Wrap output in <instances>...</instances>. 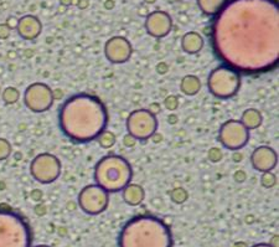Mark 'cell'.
Listing matches in <instances>:
<instances>
[{
  "label": "cell",
  "instance_id": "ba28073f",
  "mask_svg": "<svg viewBox=\"0 0 279 247\" xmlns=\"http://www.w3.org/2000/svg\"><path fill=\"white\" fill-rule=\"evenodd\" d=\"M30 174L40 184H51L61 174V162L51 153L36 155L30 164Z\"/></svg>",
  "mask_w": 279,
  "mask_h": 247
},
{
  "label": "cell",
  "instance_id": "4316f807",
  "mask_svg": "<svg viewBox=\"0 0 279 247\" xmlns=\"http://www.w3.org/2000/svg\"><path fill=\"white\" fill-rule=\"evenodd\" d=\"M207 155L208 158H210V160H212V162H219L222 158V152L220 151L219 148H211L210 151H208Z\"/></svg>",
  "mask_w": 279,
  "mask_h": 247
},
{
  "label": "cell",
  "instance_id": "8992f818",
  "mask_svg": "<svg viewBox=\"0 0 279 247\" xmlns=\"http://www.w3.org/2000/svg\"><path fill=\"white\" fill-rule=\"evenodd\" d=\"M208 90L217 98H231L241 86V75L236 70L222 65L212 70L207 80Z\"/></svg>",
  "mask_w": 279,
  "mask_h": 247
},
{
  "label": "cell",
  "instance_id": "4fadbf2b",
  "mask_svg": "<svg viewBox=\"0 0 279 247\" xmlns=\"http://www.w3.org/2000/svg\"><path fill=\"white\" fill-rule=\"evenodd\" d=\"M251 163L252 167L260 173L272 171L277 167L278 155H277L276 151L271 147L260 146L256 148L252 153Z\"/></svg>",
  "mask_w": 279,
  "mask_h": 247
},
{
  "label": "cell",
  "instance_id": "44dd1931",
  "mask_svg": "<svg viewBox=\"0 0 279 247\" xmlns=\"http://www.w3.org/2000/svg\"><path fill=\"white\" fill-rule=\"evenodd\" d=\"M1 97H3V101L5 102L6 105H14V103L19 101L20 94L15 87H6L3 91Z\"/></svg>",
  "mask_w": 279,
  "mask_h": 247
},
{
  "label": "cell",
  "instance_id": "d590c367",
  "mask_svg": "<svg viewBox=\"0 0 279 247\" xmlns=\"http://www.w3.org/2000/svg\"><path fill=\"white\" fill-rule=\"evenodd\" d=\"M0 92H1V91H0Z\"/></svg>",
  "mask_w": 279,
  "mask_h": 247
},
{
  "label": "cell",
  "instance_id": "277c9868",
  "mask_svg": "<svg viewBox=\"0 0 279 247\" xmlns=\"http://www.w3.org/2000/svg\"><path fill=\"white\" fill-rule=\"evenodd\" d=\"M133 178V171L128 160L119 155L103 157L94 168L97 185L108 192L122 191Z\"/></svg>",
  "mask_w": 279,
  "mask_h": 247
},
{
  "label": "cell",
  "instance_id": "d6986e66",
  "mask_svg": "<svg viewBox=\"0 0 279 247\" xmlns=\"http://www.w3.org/2000/svg\"><path fill=\"white\" fill-rule=\"evenodd\" d=\"M262 121L263 118L260 111L255 110V108H248L242 114L241 122L248 131H251V129H257L262 124Z\"/></svg>",
  "mask_w": 279,
  "mask_h": 247
},
{
  "label": "cell",
  "instance_id": "52a82bcc",
  "mask_svg": "<svg viewBox=\"0 0 279 247\" xmlns=\"http://www.w3.org/2000/svg\"><path fill=\"white\" fill-rule=\"evenodd\" d=\"M158 119L150 110H135L126 122L128 134L137 140H147L153 137L158 129Z\"/></svg>",
  "mask_w": 279,
  "mask_h": 247
},
{
  "label": "cell",
  "instance_id": "3957f363",
  "mask_svg": "<svg viewBox=\"0 0 279 247\" xmlns=\"http://www.w3.org/2000/svg\"><path fill=\"white\" fill-rule=\"evenodd\" d=\"M118 247H172L171 231L158 217H133L121 230Z\"/></svg>",
  "mask_w": 279,
  "mask_h": 247
},
{
  "label": "cell",
  "instance_id": "cb8c5ba5",
  "mask_svg": "<svg viewBox=\"0 0 279 247\" xmlns=\"http://www.w3.org/2000/svg\"><path fill=\"white\" fill-rule=\"evenodd\" d=\"M260 183L264 188L269 189V188H273L277 184V176L274 175L272 171H265L260 176Z\"/></svg>",
  "mask_w": 279,
  "mask_h": 247
},
{
  "label": "cell",
  "instance_id": "8fae6325",
  "mask_svg": "<svg viewBox=\"0 0 279 247\" xmlns=\"http://www.w3.org/2000/svg\"><path fill=\"white\" fill-rule=\"evenodd\" d=\"M219 140L224 148L230 151H238L243 148L249 140V131L241 121L230 119L224 122L220 128Z\"/></svg>",
  "mask_w": 279,
  "mask_h": 247
},
{
  "label": "cell",
  "instance_id": "ac0fdd59",
  "mask_svg": "<svg viewBox=\"0 0 279 247\" xmlns=\"http://www.w3.org/2000/svg\"><path fill=\"white\" fill-rule=\"evenodd\" d=\"M180 88L181 92L186 96H195L201 90L200 78L194 75H187L181 80Z\"/></svg>",
  "mask_w": 279,
  "mask_h": 247
},
{
  "label": "cell",
  "instance_id": "9c48e42d",
  "mask_svg": "<svg viewBox=\"0 0 279 247\" xmlns=\"http://www.w3.org/2000/svg\"><path fill=\"white\" fill-rule=\"evenodd\" d=\"M110 192L97 184L87 185L78 194V205L88 215H99L108 208Z\"/></svg>",
  "mask_w": 279,
  "mask_h": 247
},
{
  "label": "cell",
  "instance_id": "ffe728a7",
  "mask_svg": "<svg viewBox=\"0 0 279 247\" xmlns=\"http://www.w3.org/2000/svg\"><path fill=\"white\" fill-rule=\"evenodd\" d=\"M224 1L226 0H199V5L205 14L214 15L221 10L222 6L224 5Z\"/></svg>",
  "mask_w": 279,
  "mask_h": 247
},
{
  "label": "cell",
  "instance_id": "f1b7e54d",
  "mask_svg": "<svg viewBox=\"0 0 279 247\" xmlns=\"http://www.w3.org/2000/svg\"><path fill=\"white\" fill-rule=\"evenodd\" d=\"M135 143H137V139L134 137H131L130 134H127L126 137L123 138V144L126 147H134Z\"/></svg>",
  "mask_w": 279,
  "mask_h": 247
},
{
  "label": "cell",
  "instance_id": "2e32d148",
  "mask_svg": "<svg viewBox=\"0 0 279 247\" xmlns=\"http://www.w3.org/2000/svg\"><path fill=\"white\" fill-rule=\"evenodd\" d=\"M181 46H183V50L185 53L191 54V55L200 53L204 47L203 36L200 34L195 33V31L185 34L183 38V41H181Z\"/></svg>",
  "mask_w": 279,
  "mask_h": 247
},
{
  "label": "cell",
  "instance_id": "5bb4252c",
  "mask_svg": "<svg viewBox=\"0 0 279 247\" xmlns=\"http://www.w3.org/2000/svg\"><path fill=\"white\" fill-rule=\"evenodd\" d=\"M147 31L154 38H164L171 31L172 22L167 14L163 11L153 13L147 19Z\"/></svg>",
  "mask_w": 279,
  "mask_h": 247
},
{
  "label": "cell",
  "instance_id": "d6a6232c",
  "mask_svg": "<svg viewBox=\"0 0 279 247\" xmlns=\"http://www.w3.org/2000/svg\"><path fill=\"white\" fill-rule=\"evenodd\" d=\"M252 247H272V246L269 244H257V245H255V246H252Z\"/></svg>",
  "mask_w": 279,
  "mask_h": 247
},
{
  "label": "cell",
  "instance_id": "6da1fadb",
  "mask_svg": "<svg viewBox=\"0 0 279 247\" xmlns=\"http://www.w3.org/2000/svg\"><path fill=\"white\" fill-rule=\"evenodd\" d=\"M276 0H231L217 13L211 30L217 57L240 74L271 71L279 61Z\"/></svg>",
  "mask_w": 279,
  "mask_h": 247
},
{
  "label": "cell",
  "instance_id": "d4e9b609",
  "mask_svg": "<svg viewBox=\"0 0 279 247\" xmlns=\"http://www.w3.org/2000/svg\"><path fill=\"white\" fill-rule=\"evenodd\" d=\"M11 154V144L9 140L0 138V160H5L10 157Z\"/></svg>",
  "mask_w": 279,
  "mask_h": 247
},
{
  "label": "cell",
  "instance_id": "9a60e30c",
  "mask_svg": "<svg viewBox=\"0 0 279 247\" xmlns=\"http://www.w3.org/2000/svg\"><path fill=\"white\" fill-rule=\"evenodd\" d=\"M41 21L34 15H25L19 19L17 25L18 33L25 40H35L41 33Z\"/></svg>",
  "mask_w": 279,
  "mask_h": 247
},
{
  "label": "cell",
  "instance_id": "30bf717a",
  "mask_svg": "<svg viewBox=\"0 0 279 247\" xmlns=\"http://www.w3.org/2000/svg\"><path fill=\"white\" fill-rule=\"evenodd\" d=\"M54 94L49 85L42 82L31 83L24 94L25 106L35 113H42L49 111L54 105Z\"/></svg>",
  "mask_w": 279,
  "mask_h": 247
},
{
  "label": "cell",
  "instance_id": "83f0119b",
  "mask_svg": "<svg viewBox=\"0 0 279 247\" xmlns=\"http://www.w3.org/2000/svg\"><path fill=\"white\" fill-rule=\"evenodd\" d=\"M10 35V28L6 24H0V38L5 40Z\"/></svg>",
  "mask_w": 279,
  "mask_h": 247
},
{
  "label": "cell",
  "instance_id": "484cf974",
  "mask_svg": "<svg viewBox=\"0 0 279 247\" xmlns=\"http://www.w3.org/2000/svg\"><path fill=\"white\" fill-rule=\"evenodd\" d=\"M164 105L169 111H175L176 108L179 107L178 96H174V95H171V96H167L164 101Z\"/></svg>",
  "mask_w": 279,
  "mask_h": 247
},
{
  "label": "cell",
  "instance_id": "7a4b0ae2",
  "mask_svg": "<svg viewBox=\"0 0 279 247\" xmlns=\"http://www.w3.org/2000/svg\"><path fill=\"white\" fill-rule=\"evenodd\" d=\"M63 134L77 143L97 139L108 124V112L101 99L92 95L78 94L70 97L58 113Z\"/></svg>",
  "mask_w": 279,
  "mask_h": 247
},
{
  "label": "cell",
  "instance_id": "836d02e7",
  "mask_svg": "<svg viewBox=\"0 0 279 247\" xmlns=\"http://www.w3.org/2000/svg\"><path fill=\"white\" fill-rule=\"evenodd\" d=\"M60 1L62 5H69V4L71 3V0H60Z\"/></svg>",
  "mask_w": 279,
  "mask_h": 247
},
{
  "label": "cell",
  "instance_id": "e0dca14e",
  "mask_svg": "<svg viewBox=\"0 0 279 247\" xmlns=\"http://www.w3.org/2000/svg\"><path fill=\"white\" fill-rule=\"evenodd\" d=\"M122 191L124 201L130 206L140 205L145 198L144 189L139 184H128Z\"/></svg>",
  "mask_w": 279,
  "mask_h": 247
},
{
  "label": "cell",
  "instance_id": "7402d4cb",
  "mask_svg": "<svg viewBox=\"0 0 279 247\" xmlns=\"http://www.w3.org/2000/svg\"><path fill=\"white\" fill-rule=\"evenodd\" d=\"M97 140H98L99 146H101L102 148H106V149L112 148V147L115 144V135L113 134L112 132L104 131V132H102L101 134L98 135Z\"/></svg>",
  "mask_w": 279,
  "mask_h": 247
},
{
  "label": "cell",
  "instance_id": "4dcf8cb0",
  "mask_svg": "<svg viewBox=\"0 0 279 247\" xmlns=\"http://www.w3.org/2000/svg\"><path fill=\"white\" fill-rule=\"evenodd\" d=\"M278 241H279L278 235H274V236L272 237V240H271V242H269V245H271L272 247H278Z\"/></svg>",
  "mask_w": 279,
  "mask_h": 247
},
{
  "label": "cell",
  "instance_id": "e575fe53",
  "mask_svg": "<svg viewBox=\"0 0 279 247\" xmlns=\"http://www.w3.org/2000/svg\"><path fill=\"white\" fill-rule=\"evenodd\" d=\"M36 247H49V246H45V245H40V246H36Z\"/></svg>",
  "mask_w": 279,
  "mask_h": 247
},
{
  "label": "cell",
  "instance_id": "5b68a950",
  "mask_svg": "<svg viewBox=\"0 0 279 247\" xmlns=\"http://www.w3.org/2000/svg\"><path fill=\"white\" fill-rule=\"evenodd\" d=\"M0 247H31V231L24 217L0 209Z\"/></svg>",
  "mask_w": 279,
  "mask_h": 247
},
{
  "label": "cell",
  "instance_id": "f546056e",
  "mask_svg": "<svg viewBox=\"0 0 279 247\" xmlns=\"http://www.w3.org/2000/svg\"><path fill=\"white\" fill-rule=\"evenodd\" d=\"M18 21H19V20L18 19H15V18H11L10 20L8 19V22H6V25H8L9 28H17V25H18Z\"/></svg>",
  "mask_w": 279,
  "mask_h": 247
},
{
  "label": "cell",
  "instance_id": "1f68e13d",
  "mask_svg": "<svg viewBox=\"0 0 279 247\" xmlns=\"http://www.w3.org/2000/svg\"><path fill=\"white\" fill-rule=\"evenodd\" d=\"M232 247H248L246 242H236Z\"/></svg>",
  "mask_w": 279,
  "mask_h": 247
},
{
  "label": "cell",
  "instance_id": "603a6c76",
  "mask_svg": "<svg viewBox=\"0 0 279 247\" xmlns=\"http://www.w3.org/2000/svg\"><path fill=\"white\" fill-rule=\"evenodd\" d=\"M189 198L187 191L183 188H176L171 191V200L175 204H184Z\"/></svg>",
  "mask_w": 279,
  "mask_h": 247
},
{
  "label": "cell",
  "instance_id": "7c38bea8",
  "mask_svg": "<svg viewBox=\"0 0 279 247\" xmlns=\"http://www.w3.org/2000/svg\"><path fill=\"white\" fill-rule=\"evenodd\" d=\"M133 49L130 42L122 36H114L110 38L104 47V54L110 62L119 65L124 63L130 58Z\"/></svg>",
  "mask_w": 279,
  "mask_h": 247
}]
</instances>
